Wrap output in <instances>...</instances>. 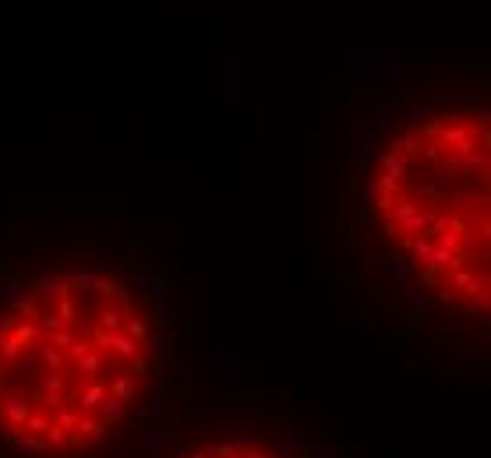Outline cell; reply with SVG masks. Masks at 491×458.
<instances>
[{
	"label": "cell",
	"mask_w": 491,
	"mask_h": 458,
	"mask_svg": "<svg viewBox=\"0 0 491 458\" xmlns=\"http://www.w3.org/2000/svg\"><path fill=\"white\" fill-rule=\"evenodd\" d=\"M407 310H410V317H428V303H424V297L407 293Z\"/></svg>",
	"instance_id": "21"
},
{
	"label": "cell",
	"mask_w": 491,
	"mask_h": 458,
	"mask_svg": "<svg viewBox=\"0 0 491 458\" xmlns=\"http://www.w3.org/2000/svg\"><path fill=\"white\" fill-rule=\"evenodd\" d=\"M170 444H174V430L167 423H163V420L145 423V430H142V451H145V458H163Z\"/></svg>",
	"instance_id": "1"
},
{
	"label": "cell",
	"mask_w": 491,
	"mask_h": 458,
	"mask_svg": "<svg viewBox=\"0 0 491 458\" xmlns=\"http://www.w3.org/2000/svg\"><path fill=\"white\" fill-rule=\"evenodd\" d=\"M103 395H106V384L103 381H92L78 398H75V409H78V416H85V413H92V409H99V402H103Z\"/></svg>",
	"instance_id": "5"
},
{
	"label": "cell",
	"mask_w": 491,
	"mask_h": 458,
	"mask_svg": "<svg viewBox=\"0 0 491 458\" xmlns=\"http://www.w3.org/2000/svg\"><path fill=\"white\" fill-rule=\"evenodd\" d=\"M272 455H276V458H297L301 451H297L294 441H276V444H272Z\"/></svg>",
	"instance_id": "22"
},
{
	"label": "cell",
	"mask_w": 491,
	"mask_h": 458,
	"mask_svg": "<svg viewBox=\"0 0 491 458\" xmlns=\"http://www.w3.org/2000/svg\"><path fill=\"white\" fill-rule=\"evenodd\" d=\"M29 402H36V406H39V413H46V416H50V413H61V409L68 406V398H64V395H57V391H36V395L29 398Z\"/></svg>",
	"instance_id": "10"
},
{
	"label": "cell",
	"mask_w": 491,
	"mask_h": 458,
	"mask_svg": "<svg viewBox=\"0 0 491 458\" xmlns=\"http://www.w3.org/2000/svg\"><path fill=\"white\" fill-rule=\"evenodd\" d=\"M184 458H212V455H209V451H205V448H202V451H188V455H184Z\"/></svg>",
	"instance_id": "26"
},
{
	"label": "cell",
	"mask_w": 491,
	"mask_h": 458,
	"mask_svg": "<svg viewBox=\"0 0 491 458\" xmlns=\"http://www.w3.org/2000/svg\"><path fill=\"white\" fill-rule=\"evenodd\" d=\"M92 349H96V346H92V338H78L68 353H71V360H82V356H85V353H92Z\"/></svg>",
	"instance_id": "24"
},
{
	"label": "cell",
	"mask_w": 491,
	"mask_h": 458,
	"mask_svg": "<svg viewBox=\"0 0 491 458\" xmlns=\"http://www.w3.org/2000/svg\"><path fill=\"white\" fill-rule=\"evenodd\" d=\"M43 441L50 444V451H53V448H64V444H68V430H61V427H53V423H50L46 434H43Z\"/></svg>",
	"instance_id": "20"
},
{
	"label": "cell",
	"mask_w": 491,
	"mask_h": 458,
	"mask_svg": "<svg viewBox=\"0 0 491 458\" xmlns=\"http://www.w3.org/2000/svg\"><path fill=\"white\" fill-rule=\"evenodd\" d=\"M75 367H78V374L82 377H89V381H96L99 374H103V356L92 349V353H85L82 360H75Z\"/></svg>",
	"instance_id": "13"
},
{
	"label": "cell",
	"mask_w": 491,
	"mask_h": 458,
	"mask_svg": "<svg viewBox=\"0 0 491 458\" xmlns=\"http://www.w3.org/2000/svg\"><path fill=\"white\" fill-rule=\"evenodd\" d=\"M15 448H18L22 455H29V458H32V455H46V451H50V444H46L39 434H25V430H18Z\"/></svg>",
	"instance_id": "12"
},
{
	"label": "cell",
	"mask_w": 491,
	"mask_h": 458,
	"mask_svg": "<svg viewBox=\"0 0 491 458\" xmlns=\"http://www.w3.org/2000/svg\"><path fill=\"white\" fill-rule=\"evenodd\" d=\"M15 324H18V321H15V314L0 317V335H11V331H15Z\"/></svg>",
	"instance_id": "25"
},
{
	"label": "cell",
	"mask_w": 491,
	"mask_h": 458,
	"mask_svg": "<svg viewBox=\"0 0 491 458\" xmlns=\"http://www.w3.org/2000/svg\"><path fill=\"white\" fill-rule=\"evenodd\" d=\"M53 427H61V430H68V434H75V427H78V409H71V406H64L61 413H53V420H50Z\"/></svg>",
	"instance_id": "15"
},
{
	"label": "cell",
	"mask_w": 491,
	"mask_h": 458,
	"mask_svg": "<svg viewBox=\"0 0 491 458\" xmlns=\"http://www.w3.org/2000/svg\"><path fill=\"white\" fill-rule=\"evenodd\" d=\"M110 458H121V455H110Z\"/></svg>",
	"instance_id": "30"
},
{
	"label": "cell",
	"mask_w": 491,
	"mask_h": 458,
	"mask_svg": "<svg viewBox=\"0 0 491 458\" xmlns=\"http://www.w3.org/2000/svg\"><path fill=\"white\" fill-rule=\"evenodd\" d=\"M265 458H276V455H272V451H265Z\"/></svg>",
	"instance_id": "29"
},
{
	"label": "cell",
	"mask_w": 491,
	"mask_h": 458,
	"mask_svg": "<svg viewBox=\"0 0 491 458\" xmlns=\"http://www.w3.org/2000/svg\"><path fill=\"white\" fill-rule=\"evenodd\" d=\"M205 451L212 455V458H241L244 451L227 437V434H220V437H212V441H205Z\"/></svg>",
	"instance_id": "9"
},
{
	"label": "cell",
	"mask_w": 491,
	"mask_h": 458,
	"mask_svg": "<svg viewBox=\"0 0 491 458\" xmlns=\"http://www.w3.org/2000/svg\"><path fill=\"white\" fill-rule=\"evenodd\" d=\"M11 335L22 342V349H25V346H32V342H36V335H39V331H36V321H18Z\"/></svg>",
	"instance_id": "16"
},
{
	"label": "cell",
	"mask_w": 491,
	"mask_h": 458,
	"mask_svg": "<svg viewBox=\"0 0 491 458\" xmlns=\"http://www.w3.org/2000/svg\"><path fill=\"white\" fill-rule=\"evenodd\" d=\"M0 398H4V381H0Z\"/></svg>",
	"instance_id": "28"
},
{
	"label": "cell",
	"mask_w": 491,
	"mask_h": 458,
	"mask_svg": "<svg viewBox=\"0 0 491 458\" xmlns=\"http://www.w3.org/2000/svg\"><path fill=\"white\" fill-rule=\"evenodd\" d=\"M216 384H223V388L237 384V363L230 356H220V363H216Z\"/></svg>",
	"instance_id": "14"
},
{
	"label": "cell",
	"mask_w": 491,
	"mask_h": 458,
	"mask_svg": "<svg viewBox=\"0 0 491 458\" xmlns=\"http://www.w3.org/2000/svg\"><path fill=\"white\" fill-rule=\"evenodd\" d=\"M170 406H174V391L170 388H156V395H152V406L145 409V423H152V420H163L170 413Z\"/></svg>",
	"instance_id": "7"
},
{
	"label": "cell",
	"mask_w": 491,
	"mask_h": 458,
	"mask_svg": "<svg viewBox=\"0 0 491 458\" xmlns=\"http://www.w3.org/2000/svg\"><path fill=\"white\" fill-rule=\"evenodd\" d=\"M46 427H50V416H46V413H29V420H25V427H22V430H25V434H39V437H43V434H46Z\"/></svg>",
	"instance_id": "19"
},
{
	"label": "cell",
	"mask_w": 491,
	"mask_h": 458,
	"mask_svg": "<svg viewBox=\"0 0 491 458\" xmlns=\"http://www.w3.org/2000/svg\"><path fill=\"white\" fill-rule=\"evenodd\" d=\"M15 441H18V427H15V423H8V420H0V444L11 448Z\"/></svg>",
	"instance_id": "23"
},
{
	"label": "cell",
	"mask_w": 491,
	"mask_h": 458,
	"mask_svg": "<svg viewBox=\"0 0 491 458\" xmlns=\"http://www.w3.org/2000/svg\"><path fill=\"white\" fill-rule=\"evenodd\" d=\"M322 427H333L329 420H322ZM322 430L315 427V420H311V409H297V423H294V444H297V451H304V448H311L315 444V437H318Z\"/></svg>",
	"instance_id": "3"
},
{
	"label": "cell",
	"mask_w": 491,
	"mask_h": 458,
	"mask_svg": "<svg viewBox=\"0 0 491 458\" xmlns=\"http://www.w3.org/2000/svg\"><path fill=\"white\" fill-rule=\"evenodd\" d=\"M106 430H110V423H103V420H92V416H78V427H75V434L89 444V441H103L106 437Z\"/></svg>",
	"instance_id": "8"
},
{
	"label": "cell",
	"mask_w": 491,
	"mask_h": 458,
	"mask_svg": "<svg viewBox=\"0 0 491 458\" xmlns=\"http://www.w3.org/2000/svg\"><path fill=\"white\" fill-rule=\"evenodd\" d=\"M29 413H32V402L22 395V391H11L8 398H0V420H8V423H15L18 430L25 427V420H29Z\"/></svg>",
	"instance_id": "2"
},
{
	"label": "cell",
	"mask_w": 491,
	"mask_h": 458,
	"mask_svg": "<svg viewBox=\"0 0 491 458\" xmlns=\"http://www.w3.org/2000/svg\"><path fill=\"white\" fill-rule=\"evenodd\" d=\"M4 370H8V363H4V360H0V381H4Z\"/></svg>",
	"instance_id": "27"
},
{
	"label": "cell",
	"mask_w": 491,
	"mask_h": 458,
	"mask_svg": "<svg viewBox=\"0 0 491 458\" xmlns=\"http://www.w3.org/2000/svg\"><path fill=\"white\" fill-rule=\"evenodd\" d=\"M124 335H131L135 342H145V338H149V324H145L142 317H128V321H124Z\"/></svg>",
	"instance_id": "18"
},
{
	"label": "cell",
	"mask_w": 491,
	"mask_h": 458,
	"mask_svg": "<svg viewBox=\"0 0 491 458\" xmlns=\"http://www.w3.org/2000/svg\"><path fill=\"white\" fill-rule=\"evenodd\" d=\"M110 395H117V398H124V402H135L138 398V377L131 374V370H121L114 381H110V388H106Z\"/></svg>",
	"instance_id": "4"
},
{
	"label": "cell",
	"mask_w": 491,
	"mask_h": 458,
	"mask_svg": "<svg viewBox=\"0 0 491 458\" xmlns=\"http://www.w3.org/2000/svg\"><path fill=\"white\" fill-rule=\"evenodd\" d=\"M39 391H57V395H64V391H68V381H64L61 374H43V377H39Z\"/></svg>",
	"instance_id": "17"
},
{
	"label": "cell",
	"mask_w": 491,
	"mask_h": 458,
	"mask_svg": "<svg viewBox=\"0 0 491 458\" xmlns=\"http://www.w3.org/2000/svg\"><path fill=\"white\" fill-rule=\"evenodd\" d=\"M124 416H128V402L106 391L103 402H99V420H103V423H117V420H124Z\"/></svg>",
	"instance_id": "6"
},
{
	"label": "cell",
	"mask_w": 491,
	"mask_h": 458,
	"mask_svg": "<svg viewBox=\"0 0 491 458\" xmlns=\"http://www.w3.org/2000/svg\"><path fill=\"white\" fill-rule=\"evenodd\" d=\"M124 310L121 307H114V303H103L99 307V328H106V331H124Z\"/></svg>",
	"instance_id": "11"
}]
</instances>
